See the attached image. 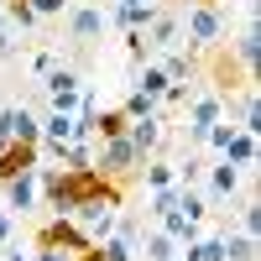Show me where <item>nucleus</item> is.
<instances>
[{
	"mask_svg": "<svg viewBox=\"0 0 261 261\" xmlns=\"http://www.w3.org/2000/svg\"><path fill=\"white\" fill-rule=\"evenodd\" d=\"M141 151L136 146H130L125 136H110V141H99V151H94V172H99V178H110V183H130V178H136V172H141Z\"/></svg>",
	"mask_w": 261,
	"mask_h": 261,
	"instance_id": "f257e3e1",
	"label": "nucleus"
},
{
	"mask_svg": "<svg viewBox=\"0 0 261 261\" xmlns=\"http://www.w3.org/2000/svg\"><path fill=\"white\" fill-rule=\"evenodd\" d=\"M37 246H42V251H63V256H73V261H84V256L94 251V241L68 220V214H53V220L37 230Z\"/></svg>",
	"mask_w": 261,
	"mask_h": 261,
	"instance_id": "f03ea898",
	"label": "nucleus"
},
{
	"mask_svg": "<svg viewBox=\"0 0 261 261\" xmlns=\"http://www.w3.org/2000/svg\"><path fill=\"white\" fill-rule=\"evenodd\" d=\"M178 21H183V42L188 47H214V42L225 37V11L220 6H193Z\"/></svg>",
	"mask_w": 261,
	"mask_h": 261,
	"instance_id": "7ed1b4c3",
	"label": "nucleus"
},
{
	"mask_svg": "<svg viewBox=\"0 0 261 261\" xmlns=\"http://www.w3.org/2000/svg\"><path fill=\"white\" fill-rule=\"evenodd\" d=\"M42 94H47V105L53 110H79V94H84V79H79V68H68V63H58L53 73H42Z\"/></svg>",
	"mask_w": 261,
	"mask_h": 261,
	"instance_id": "20e7f679",
	"label": "nucleus"
},
{
	"mask_svg": "<svg viewBox=\"0 0 261 261\" xmlns=\"http://www.w3.org/2000/svg\"><path fill=\"white\" fill-rule=\"evenodd\" d=\"M214 58H209V79H214V94H241L246 89V84H251V73L241 68V58H235L230 47H220V42H214V47H209Z\"/></svg>",
	"mask_w": 261,
	"mask_h": 261,
	"instance_id": "39448f33",
	"label": "nucleus"
},
{
	"mask_svg": "<svg viewBox=\"0 0 261 261\" xmlns=\"http://www.w3.org/2000/svg\"><path fill=\"white\" fill-rule=\"evenodd\" d=\"M214 120H225V94H188V141L193 146H204V136H209V125Z\"/></svg>",
	"mask_w": 261,
	"mask_h": 261,
	"instance_id": "423d86ee",
	"label": "nucleus"
},
{
	"mask_svg": "<svg viewBox=\"0 0 261 261\" xmlns=\"http://www.w3.org/2000/svg\"><path fill=\"white\" fill-rule=\"evenodd\" d=\"M241 178H246V172H241V167H230V162L220 157L214 167H204V199H209V204L235 199V193H241Z\"/></svg>",
	"mask_w": 261,
	"mask_h": 261,
	"instance_id": "0eeeda50",
	"label": "nucleus"
},
{
	"mask_svg": "<svg viewBox=\"0 0 261 261\" xmlns=\"http://www.w3.org/2000/svg\"><path fill=\"white\" fill-rule=\"evenodd\" d=\"M63 16H68V37L79 42V47H89V42L105 32V11L99 6H68Z\"/></svg>",
	"mask_w": 261,
	"mask_h": 261,
	"instance_id": "6e6552de",
	"label": "nucleus"
},
{
	"mask_svg": "<svg viewBox=\"0 0 261 261\" xmlns=\"http://www.w3.org/2000/svg\"><path fill=\"white\" fill-rule=\"evenodd\" d=\"M162 125H167L162 115H146V120H130V125H125V141L136 146L141 157H157V146H162V136H167Z\"/></svg>",
	"mask_w": 261,
	"mask_h": 261,
	"instance_id": "1a4fd4ad",
	"label": "nucleus"
},
{
	"mask_svg": "<svg viewBox=\"0 0 261 261\" xmlns=\"http://www.w3.org/2000/svg\"><path fill=\"white\" fill-rule=\"evenodd\" d=\"M37 167L32 172H21V178H6V209H16V214H32L37 209Z\"/></svg>",
	"mask_w": 261,
	"mask_h": 261,
	"instance_id": "9d476101",
	"label": "nucleus"
},
{
	"mask_svg": "<svg viewBox=\"0 0 261 261\" xmlns=\"http://www.w3.org/2000/svg\"><path fill=\"white\" fill-rule=\"evenodd\" d=\"M42 157H37V146H27V141H6V151H0V183L6 178H21V172H32Z\"/></svg>",
	"mask_w": 261,
	"mask_h": 261,
	"instance_id": "9b49d317",
	"label": "nucleus"
},
{
	"mask_svg": "<svg viewBox=\"0 0 261 261\" xmlns=\"http://www.w3.org/2000/svg\"><path fill=\"white\" fill-rule=\"evenodd\" d=\"M146 47H183V21L167 16V11H157L146 21Z\"/></svg>",
	"mask_w": 261,
	"mask_h": 261,
	"instance_id": "f8f14e48",
	"label": "nucleus"
},
{
	"mask_svg": "<svg viewBox=\"0 0 261 261\" xmlns=\"http://www.w3.org/2000/svg\"><path fill=\"white\" fill-rule=\"evenodd\" d=\"M220 157H225L230 167H241V172H246V167H256V130H241V125H235Z\"/></svg>",
	"mask_w": 261,
	"mask_h": 261,
	"instance_id": "ddd939ff",
	"label": "nucleus"
},
{
	"mask_svg": "<svg viewBox=\"0 0 261 261\" xmlns=\"http://www.w3.org/2000/svg\"><path fill=\"white\" fill-rule=\"evenodd\" d=\"M84 261H136V241H125V235L115 230V235H105V241L84 256Z\"/></svg>",
	"mask_w": 261,
	"mask_h": 261,
	"instance_id": "4468645a",
	"label": "nucleus"
},
{
	"mask_svg": "<svg viewBox=\"0 0 261 261\" xmlns=\"http://www.w3.org/2000/svg\"><path fill=\"white\" fill-rule=\"evenodd\" d=\"M136 178L146 183V193H151V188H172V183H178V167H172L167 157H146Z\"/></svg>",
	"mask_w": 261,
	"mask_h": 261,
	"instance_id": "2eb2a0df",
	"label": "nucleus"
},
{
	"mask_svg": "<svg viewBox=\"0 0 261 261\" xmlns=\"http://www.w3.org/2000/svg\"><path fill=\"white\" fill-rule=\"evenodd\" d=\"M11 141H27V146H42V120L27 110V105H16L11 110Z\"/></svg>",
	"mask_w": 261,
	"mask_h": 261,
	"instance_id": "dca6fc26",
	"label": "nucleus"
},
{
	"mask_svg": "<svg viewBox=\"0 0 261 261\" xmlns=\"http://www.w3.org/2000/svg\"><path fill=\"white\" fill-rule=\"evenodd\" d=\"M183 261H225V235H199V241L178 246Z\"/></svg>",
	"mask_w": 261,
	"mask_h": 261,
	"instance_id": "f3484780",
	"label": "nucleus"
},
{
	"mask_svg": "<svg viewBox=\"0 0 261 261\" xmlns=\"http://www.w3.org/2000/svg\"><path fill=\"white\" fill-rule=\"evenodd\" d=\"M42 141H53V146L73 141V115L68 110H47V115H42Z\"/></svg>",
	"mask_w": 261,
	"mask_h": 261,
	"instance_id": "a211bd4d",
	"label": "nucleus"
},
{
	"mask_svg": "<svg viewBox=\"0 0 261 261\" xmlns=\"http://www.w3.org/2000/svg\"><path fill=\"white\" fill-rule=\"evenodd\" d=\"M235 58H241V68H246V73H256V58H261V32H256V16L246 21L241 42H235Z\"/></svg>",
	"mask_w": 261,
	"mask_h": 261,
	"instance_id": "6ab92c4d",
	"label": "nucleus"
},
{
	"mask_svg": "<svg viewBox=\"0 0 261 261\" xmlns=\"http://www.w3.org/2000/svg\"><path fill=\"white\" fill-rule=\"evenodd\" d=\"M151 16H157V6H151V0H146V6H115V27H125V32H146V21Z\"/></svg>",
	"mask_w": 261,
	"mask_h": 261,
	"instance_id": "aec40b11",
	"label": "nucleus"
},
{
	"mask_svg": "<svg viewBox=\"0 0 261 261\" xmlns=\"http://www.w3.org/2000/svg\"><path fill=\"white\" fill-rule=\"evenodd\" d=\"M130 115L125 110H94V141H110V136H125Z\"/></svg>",
	"mask_w": 261,
	"mask_h": 261,
	"instance_id": "412c9836",
	"label": "nucleus"
},
{
	"mask_svg": "<svg viewBox=\"0 0 261 261\" xmlns=\"http://www.w3.org/2000/svg\"><path fill=\"white\" fill-rule=\"evenodd\" d=\"M162 235H172V241H178V246H188V241H199V225H193L188 220V214H178V209H172V214H162Z\"/></svg>",
	"mask_w": 261,
	"mask_h": 261,
	"instance_id": "4be33fe9",
	"label": "nucleus"
},
{
	"mask_svg": "<svg viewBox=\"0 0 261 261\" xmlns=\"http://www.w3.org/2000/svg\"><path fill=\"white\" fill-rule=\"evenodd\" d=\"M178 214H188L193 225H204V214H209V199H204L199 188H183V183H178Z\"/></svg>",
	"mask_w": 261,
	"mask_h": 261,
	"instance_id": "5701e85b",
	"label": "nucleus"
},
{
	"mask_svg": "<svg viewBox=\"0 0 261 261\" xmlns=\"http://www.w3.org/2000/svg\"><path fill=\"white\" fill-rule=\"evenodd\" d=\"M136 89H141L146 99H162V94H167V73H162V63H146L141 79H136Z\"/></svg>",
	"mask_w": 261,
	"mask_h": 261,
	"instance_id": "b1692460",
	"label": "nucleus"
},
{
	"mask_svg": "<svg viewBox=\"0 0 261 261\" xmlns=\"http://www.w3.org/2000/svg\"><path fill=\"white\" fill-rule=\"evenodd\" d=\"M162 73H167V84H188L193 79V58L188 53H167L162 58Z\"/></svg>",
	"mask_w": 261,
	"mask_h": 261,
	"instance_id": "393cba45",
	"label": "nucleus"
},
{
	"mask_svg": "<svg viewBox=\"0 0 261 261\" xmlns=\"http://www.w3.org/2000/svg\"><path fill=\"white\" fill-rule=\"evenodd\" d=\"M225 261H256V235H225Z\"/></svg>",
	"mask_w": 261,
	"mask_h": 261,
	"instance_id": "a878e982",
	"label": "nucleus"
},
{
	"mask_svg": "<svg viewBox=\"0 0 261 261\" xmlns=\"http://www.w3.org/2000/svg\"><path fill=\"white\" fill-rule=\"evenodd\" d=\"M120 110H125L130 120H146V115H162V105H157V99H146L141 89H130V99L120 105Z\"/></svg>",
	"mask_w": 261,
	"mask_h": 261,
	"instance_id": "bb28decb",
	"label": "nucleus"
},
{
	"mask_svg": "<svg viewBox=\"0 0 261 261\" xmlns=\"http://www.w3.org/2000/svg\"><path fill=\"white\" fill-rule=\"evenodd\" d=\"M141 251H146V261H167V256H178V241L157 230V235H146V246H141Z\"/></svg>",
	"mask_w": 261,
	"mask_h": 261,
	"instance_id": "cd10ccee",
	"label": "nucleus"
},
{
	"mask_svg": "<svg viewBox=\"0 0 261 261\" xmlns=\"http://www.w3.org/2000/svg\"><path fill=\"white\" fill-rule=\"evenodd\" d=\"M172 209H178V183H172V188H151V220H162V214H172Z\"/></svg>",
	"mask_w": 261,
	"mask_h": 261,
	"instance_id": "c85d7f7f",
	"label": "nucleus"
},
{
	"mask_svg": "<svg viewBox=\"0 0 261 261\" xmlns=\"http://www.w3.org/2000/svg\"><path fill=\"white\" fill-rule=\"evenodd\" d=\"M241 230H246V235H256V230H261V204H256V199H246V204H241Z\"/></svg>",
	"mask_w": 261,
	"mask_h": 261,
	"instance_id": "c756f323",
	"label": "nucleus"
},
{
	"mask_svg": "<svg viewBox=\"0 0 261 261\" xmlns=\"http://www.w3.org/2000/svg\"><path fill=\"white\" fill-rule=\"evenodd\" d=\"M125 53L136 58V63H146V53H151L146 47V32H125Z\"/></svg>",
	"mask_w": 261,
	"mask_h": 261,
	"instance_id": "7c9ffc66",
	"label": "nucleus"
},
{
	"mask_svg": "<svg viewBox=\"0 0 261 261\" xmlns=\"http://www.w3.org/2000/svg\"><path fill=\"white\" fill-rule=\"evenodd\" d=\"M27 6H32L37 16H63V11L73 6V0H27Z\"/></svg>",
	"mask_w": 261,
	"mask_h": 261,
	"instance_id": "2f4dec72",
	"label": "nucleus"
},
{
	"mask_svg": "<svg viewBox=\"0 0 261 261\" xmlns=\"http://www.w3.org/2000/svg\"><path fill=\"white\" fill-rule=\"evenodd\" d=\"M53 68H58V53H53V47H42V53L32 58V73L42 79V73H53Z\"/></svg>",
	"mask_w": 261,
	"mask_h": 261,
	"instance_id": "473e14b6",
	"label": "nucleus"
},
{
	"mask_svg": "<svg viewBox=\"0 0 261 261\" xmlns=\"http://www.w3.org/2000/svg\"><path fill=\"white\" fill-rule=\"evenodd\" d=\"M0 58H16V37L11 32H0Z\"/></svg>",
	"mask_w": 261,
	"mask_h": 261,
	"instance_id": "72a5a7b5",
	"label": "nucleus"
},
{
	"mask_svg": "<svg viewBox=\"0 0 261 261\" xmlns=\"http://www.w3.org/2000/svg\"><path fill=\"white\" fill-rule=\"evenodd\" d=\"M32 261H73V256H63V251H42V246H37V256H32Z\"/></svg>",
	"mask_w": 261,
	"mask_h": 261,
	"instance_id": "f704fd0d",
	"label": "nucleus"
},
{
	"mask_svg": "<svg viewBox=\"0 0 261 261\" xmlns=\"http://www.w3.org/2000/svg\"><path fill=\"white\" fill-rule=\"evenodd\" d=\"M0 246H11V214L0 209Z\"/></svg>",
	"mask_w": 261,
	"mask_h": 261,
	"instance_id": "c9c22d12",
	"label": "nucleus"
},
{
	"mask_svg": "<svg viewBox=\"0 0 261 261\" xmlns=\"http://www.w3.org/2000/svg\"><path fill=\"white\" fill-rule=\"evenodd\" d=\"M0 261H32L27 251H11V246H0Z\"/></svg>",
	"mask_w": 261,
	"mask_h": 261,
	"instance_id": "e433bc0d",
	"label": "nucleus"
},
{
	"mask_svg": "<svg viewBox=\"0 0 261 261\" xmlns=\"http://www.w3.org/2000/svg\"><path fill=\"white\" fill-rule=\"evenodd\" d=\"M0 32H11V21H6V11H0Z\"/></svg>",
	"mask_w": 261,
	"mask_h": 261,
	"instance_id": "4c0bfd02",
	"label": "nucleus"
},
{
	"mask_svg": "<svg viewBox=\"0 0 261 261\" xmlns=\"http://www.w3.org/2000/svg\"><path fill=\"white\" fill-rule=\"evenodd\" d=\"M193 6H220V0H193Z\"/></svg>",
	"mask_w": 261,
	"mask_h": 261,
	"instance_id": "58836bf2",
	"label": "nucleus"
},
{
	"mask_svg": "<svg viewBox=\"0 0 261 261\" xmlns=\"http://www.w3.org/2000/svg\"><path fill=\"white\" fill-rule=\"evenodd\" d=\"M120 6H146V0H120Z\"/></svg>",
	"mask_w": 261,
	"mask_h": 261,
	"instance_id": "ea45409f",
	"label": "nucleus"
},
{
	"mask_svg": "<svg viewBox=\"0 0 261 261\" xmlns=\"http://www.w3.org/2000/svg\"><path fill=\"white\" fill-rule=\"evenodd\" d=\"M6 141H11V136H6V130H0V151H6Z\"/></svg>",
	"mask_w": 261,
	"mask_h": 261,
	"instance_id": "a19ab883",
	"label": "nucleus"
},
{
	"mask_svg": "<svg viewBox=\"0 0 261 261\" xmlns=\"http://www.w3.org/2000/svg\"><path fill=\"white\" fill-rule=\"evenodd\" d=\"M167 261H183V256H167Z\"/></svg>",
	"mask_w": 261,
	"mask_h": 261,
	"instance_id": "79ce46f5",
	"label": "nucleus"
}]
</instances>
